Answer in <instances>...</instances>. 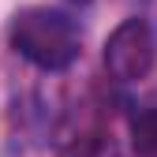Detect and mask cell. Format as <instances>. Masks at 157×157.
Returning <instances> with one entry per match:
<instances>
[{
  "label": "cell",
  "instance_id": "obj_4",
  "mask_svg": "<svg viewBox=\"0 0 157 157\" xmlns=\"http://www.w3.org/2000/svg\"><path fill=\"white\" fill-rule=\"evenodd\" d=\"M71 4H86V0H71Z\"/></svg>",
  "mask_w": 157,
  "mask_h": 157
},
{
  "label": "cell",
  "instance_id": "obj_2",
  "mask_svg": "<svg viewBox=\"0 0 157 157\" xmlns=\"http://www.w3.org/2000/svg\"><path fill=\"white\" fill-rule=\"evenodd\" d=\"M105 71L116 82H139L157 64V34L146 19H124L105 41Z\"/></svg>",
  "mask_w": 157,
  "mask_h": 157
},
{
  "label": "cell",
  "instance_id": "obj_1",
  "mask_svg": "<svg viewBox=\"0 0 157 157\" xmlns=\"http://www.w3.org/2000/svg\"><path fill=\"white\" fill-rule=\"evenodd\" d=\"M8 37H11V49L37 71H67L78 60V49H82L78 23L67 11L45 8V4L23 8L11 19Z\"/></svg>",
  "mask_w": 157,
  "mask_h": 157
},
{
  "label": "cell",
  "instance_id": "obj_3",
  "mask_svg": "<svg viewBox=\"0 0 157 157\" xmlns=\"http://www.w3.org/2000/svg\"><path fill=\"white\" fill-rule=\"evenodd\" d=\"M131 150L139 157H157V101L131 112Z\"/></svg>",
  "mask_w": 157,
  "mask_h": 157
}]
</instances>
